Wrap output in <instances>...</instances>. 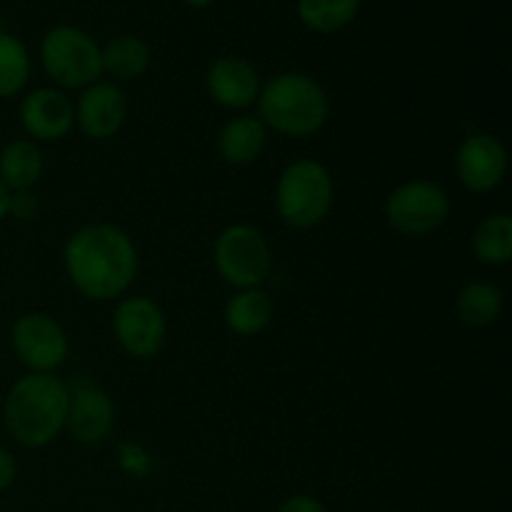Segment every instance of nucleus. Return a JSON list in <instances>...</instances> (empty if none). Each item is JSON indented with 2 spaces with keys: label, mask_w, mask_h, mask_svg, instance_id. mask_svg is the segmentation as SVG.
<instances>
[{
  "label": "nucleus",
  "mask_w": 512,
  "mask_h": 512,
  "mask_svg": "<svg viewBox=\"0 0 512 512\" xmlns=\"http://www.w3.org/2000/svg\"><path fill=\"white\" fill-rule=\"evenodd\" d=\"M5 30H8V28H5V20L0 18V33H5Z\"/></svg>",
  "instance_id": "obj_29"
},
{
  "label": "nucleus",
  "mask_w": 512,
  "mask_h": 512,
  "mask_svg": "<svg viewBox=\"0 0 512 512\" xmlns=\"http://www.w3.org/2000/svg\"><path fill=\"white\" fill-rule=\"evenodd\" d=\"M20 125L35 143H55L68 138L75 128L73 100L65 90L35 88L23 95L18 108Z\"/></svg>",
  "instance_id": "obj_11"
},
{
  "label": "nucleus",
  "mask_w": 512,
  "mask_h": 512,
  "mask_svg": "<svg viewBox=\"0 0 512 512\" xmlns=\"http://www.w3.org/2000/svg\"><path fill=\"white\" fill-rule=\"evenodd\" d=\"M70 285L93 303L120 300L138 278L140 258L133 238L110 223H90L75 230L63 248Z\"/></svg>",
  "instance_id": "obj_1"
},
{
  "label": "nucleus",
  "mask_w": 512,
  "mask_h": 512,
  "mask_svg": "<svg viewBox=\"0 0 512 512\" xmlns=\"http://www.w3.org/2000/svg\"><path fill=\"white\" fill-rule=\"evenodd\" d=\"M335 183L320 160L298 158L285 165L275 183V213L288 228L310 230L333 210Z\"/></svg>",
  "instance_id": "obj_4"
},
{
  "label": "nucleus",
  "mask_w": 512,
  "mask_h": 512,
  "mask_svg": "<svg viewBox=\"0 0 512 512\" xmlns=\"http://www.w3.org/2000/svg\"><path fill=\"white\" fill-rule=\"evenodd\" d=\"M258 118L273 133L288 138H310L330 118V98L323 85L308 73L285 70L260 85Z\"/></svg>",
  "instance_id": "obj_3"
},
{
  "label": "nucleus",
  "mask_w": 512,
  "mask_h": 512,
  "mask_svg": "<svg viewBox=\"0 0 512 512\" xmlns=\"http://www.w3.org/2000/svg\"><path fill=\"white\" fill-rule=\"evenodd\" d=\"M10 348L30 373H55L68 358L70 340L53 315L33 310L15 318L10 328Z\"/></svg>",
  "instance_id": "obj_9"
},
{
  "label": "nucleus",
  "mask_w": 512,
  "mask_h": 512,
  "mask_svg": "<svg viewBox=\"0 0 512 512\" xmlns=\"http://www.w3.org/2000/svg\"><path fill=\"white\" fill-rule=\"evenodd\" d=\"M75 108V125L93 140H110L128 120V98L113 80H98L80 90Z\"/></svg>",
  "instance_id": "obj_12"
},
{
  "label": "nucleus",
  "mask_w": 512,
  "mask_h": 512,
  "mask_svg": "<svg viewBox=\"0 0 512 512\" xmlns=\"http://www.w3.org/2000/svg\"><path fill=\"white\" fill-rule=\"evenodd\" d=\"M15 478H18V463H15L13 453L0 445V493L8 490L15 483Z\"/></svg>",
  "instance_id": "obj_26"
},
{
  "label": "nucleus",
  "mask_w": 512,
  "mask_h": 512,
  "mask_svg": "<svg viewBox=\"0 0 512 512\" xmlns=\"http://www.w3.org/2000/svg\"><path fill=\"white\" fill-rule=\"evenodd\" d=\"M33 70L28 45L13 33H0V100L15 98L25 90Z\"/></svg>",
  "instance_id": "obj_22"
},
{
  "label": "nucleus",
  "mask_w": 512,
  "mask_h": 512,
  "mask_svg": "<svg viewBox=\"0 0 512 512\" xmlns=\"http://www.w3.org/2000/svg\"><path fill=\"white\" fill-rule=\"evenodd\" d=\"M8 198H10L8 188H5V185L0 183V223H3V220L8 218Z\"/></svg>",
  "instance_id": "obj_27"
},
{
  "label": "nucleus",
  "mask_w": 512,
  "mask_h": 512,
  "mask_svg": "<svg viewBox=\"0 0 512 512\" xmlns=\"http://www.w3.org/2000/svg\"><path fill=\"white\" fill-rule=\"evenodd\" d=\"M450 195L433 180H408L385 198V220L390 228L408 238H425L450 218Z\"/></svg>",
  "instance_id": "obj_7"
},
{
  "label": "nucleus",
  "mask_w": 512,
  "mask_h": 512,
  "mask_svg": "<svg viewBox=\"0 0 512 512\" xmlns=\"http://www.w3.org/2000/svg\"><path fill=\"white\" fill-rule=\"evenodd\" d=\"M40 203L35 198L33 190H18V193H10L8 198V218L15 220H33L38 215Z\"/></svg>",
  "instance_id": "obj_24"
},
{
  "label": "nucleus",
  "mask_w": 512,
  "mask_h": 512,
  "mask_svg": "<svg viewBox=\"0 0 512 512\" xmlns=\"http://www.w3.org/2000/svg\"><path fill=\"white\" fill-rule=\"evenodd\" d=\"M273 310V298L263 288H248L238 290L225 303L223 318L230 333L250 338V335H258L268 328L270 320H273Z\"/></svg>",
  "instance_id": "obj_18"
},
{
  "label": "nucleus",
  "mask_w": 512,
  "mask_h": 512,
  "mask_svg": "<svg viewBox=\"0 0 512 512\" xmlns=\"http://www.w3.org/2000/svg\"><path fill=\"white\" fill-rule=\"evenodd\" d=\"M275 512H325V505L320 503L315 495L298 493V495H290L288 500H283L280 508Z\"/></svg>",
  "instance_id": "obj_25"
},
{
  "label": "nucleus",
  "mask_w": 512,
  "mask_h": 512,
  "mask_svg": "<svg viewBox=\"0 0 512 512\" xmlns=\"http://www.w3.org/2000/svg\"><path fill=\"white\" fill-rule=\"evenodd\" d=\"M43 168V150L35 140H10L0 150V183L8 188V193L33 190L43 175Z\"/></svg>",
  "instance_id": "obj_17"
},
{
  "label": "nucleus",
  "mask_w": 512,
  "mask_h": 512,
  "mask_svg": "<svg viewBox=\"0 0 512 512\" xmlns=\"http://www.w3.org/2000/svg\"><path fill=\"white\" fill-rule=\"evenodd\" d=\"M70 385L55 373H28L10 385L3 423L10 438L30 450L45 448L65 430Z\"/></svg>",
  "instance_id": "obj_2"
},
{
  "label": "nucleus",
  "mask_w": 512,
  "mask_h": 512,
  "mask_svg": "<svg viewBox=\"0 0 512 512\" xmlns=\"http://www.w3.org/2000/svg\"><path fill=\"white\" fill-rule=\"evenodd\" d=\"M113 420V398L100 385L90 383V380H78L70 388V408L65 430H68L75 443L88 445V448L100 445L108 438L110 430H113Z\"/></svg>",
  "instance_id": "obj_13"
},
{
  "label": "nucleus",
  "mask_w": 512,
  "mask_h": 512,
  "mask_svg": "<svg viewBox=\"0 0 512 512\" xmlns=\"http://www.w3.org/2000/svg\"><path fill=\"white\" fill-rule=\"evenodd\" d=\"M213 265L235 290L263 288L273 273V250L268 238L248 223H233L215 238Z\"/></svg>",
  "instance_id": "obj_6"
},
{
  "label": "nucleus",
  "mask_w": 512,
  "mask_h": 512,
  "mask_svg": "<svg viewBox=\"0 0 512 512\" xmlns=\"http://www.w3.org/2000/svg\"><path fill=\"white\" fill-rule=\"evenodd\" d=\"M455 175L470 193H493L508 175V148L493 133L468 135L455 150Z\"/></svg>",
  "instance_id": "obj_10"
},
{
  "label": "nucleus",
  "mask_w": 512,
  "mask_h": 512,
  "mask_svg": "<svg viewBox=\"0 0 512 512\" xmlns=\"http://www.w3.org/2000/svg\"><path fill=\"white\" fill-rule=\"evenodd\" d=\"M268 143V128L258 115H235L220 128L218 155L228 165H250L263 155Z\"/></svg>",
  "instance_id": "obj_15"
},
{
  "label": "nucleus",
  "mask_w": 512,
  "mask_h": 512,
  "mask_svg": "<svg viewBox=\"0 0 512 512\" xmlns=\"http://www.w3.org/2000/svg\"><path fill=\"white\" fill-rule=\"evenodd\" d=\"M100 63H103V73H108L113 83H130L148 73L153 53H150V45L138 35H115L108 43L100 45Z\"/></svg>",
  "instance_id": "obj_16"
},
{
  "label": "nucleus",
  "mask_w": 512,
  "mask_h": 512,
  "mask_svg": "<svg viewBox=\"0 0 512 512\" xmlns=\"http://www.w3.org/2000/svg\"><path fill=\"white\" fill-rule=\"evenodd\" d=\"M505 308V295L498 285L485 283V280H475L468 283L455 298V313L458 320L468 328H488V325L498 323Z\"/></svg>",
  "instance_id": "obj_19"
},
{
  "label": "nucleus",
  "mask_w": 512,
  "mask_h": 512,
  "mask_svg": "<svg viewBox=\"0 0 512 512\" xmlns=\"http://www.w3.org/2000/svg\"><path fill=\"white\" fill-rule=\"evenodd\" d=\"M475 258L490 268H500L512 260V218L508 213H493L480 220L470 238Z\"/></svg>",
  "instance_id": "obj_20"
},
{
  "label": "nucleus",
  "mask_w": 512,
  "mask_h": 512,
  "mask_svg": "<svg viewBox=\"0 0 512 512\" xmlns=\"http://www.w3.org/2000/svg\"><path fill=\"white\" fill-rule=\"evenodd\" d=\"M115 460H118V468L130 478L143 480L153 473V455L138 440H120L115 448Z\"/></svg>",
  "instance_id": "obj_23"
},
{
  "label": "nucleus",
  "mask_w": 512,
  "mask_h": 512,
  "mask_svg": "<svg viewBox=\"0 0 512 512\" xmlns=\"http://www.w3.org/2000/svg\"><path fill=\"white\" fill-rule=\"evenodd\" d=\"M40 65L58 90H83L103 75L100 43L78 25H53L40 40Z\"/></svg>",
  "instance_id": "obj_5"
},
{
  "label": "nucleus",
  "mask_w": 512,
  "mask_h": 512,
  "mask_svg": "<svg viewBox=\"0 0 512 512\" xmlns=\"http://www.w3.org/2000/svg\"><path fill=\"white\" fill-rule=\"evenodd\" d=\"M185 5H188V8H195V10H203V8H208V5H213L215 0H183Z\"/></svg>",
  "instance_id": "obj_28"
},
{
  "label": "nucleus",
  "mask_w": 512,
  "mask_h": 512,
  "mask_svg": "<svg viewBox=\"0 0 512 512\" xmlns=\"http://www.w3.org/2000/svg\"><path fill=\"white\" fill-rule=\"evenodd\" d=\"M363 0H298V20L318 35H333L348 28L360 13Z\"/></svg>",
  "instance_id": "obj_21"
},
{
  "label": "nucleus",
  "mask_w": 512,
  "mask_h": 512,
  "mask_svg": "<svg viewBox=\"0 0 512 512\" xmlns=\"http://www.w3.org/2000/svg\"><path fill=\"white\" fill-rule=\"evenodd\" d=\"M115 343L135 360H150L163 350L168 338V318L148 295H123L110 320Z\"/></svg>",
  "instance_id": "obj_8"
},
{
  "label": "nucleus",
  "mask_w": 512,
  "mask_h": 512,
  "mask_svg": "<svg viewBox=\"0 0 512 512\" xmlns=\"http://www.w3.org/2000/svg\"><path fill=\"white\" fill-rule=\"evenodd\" d=\"M260 75L250 60L240 55H220L208 65L205 90L220 108L245 110L255 105L260 93Z\"/></svg>",
  "instance_id": "obj_14"
}]
</instances>
